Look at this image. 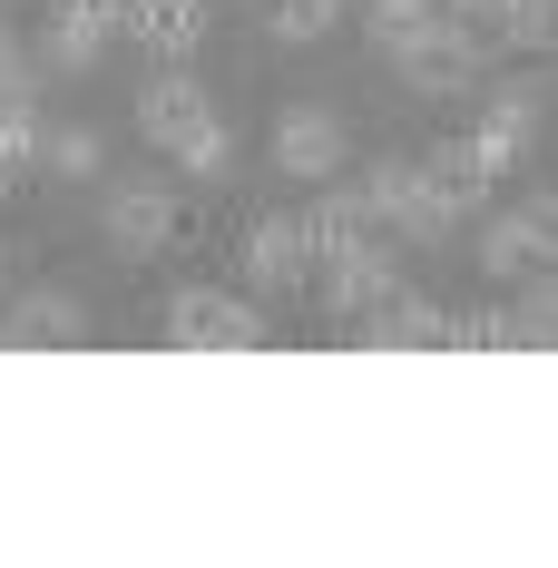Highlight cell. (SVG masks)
<instances>
[{"label": "cell", "mask_w": 558, "mask_h": 568, "mask_svg": "<svg viewBox=\"0 0 558 568\" xmlns=\"http://www.w3.org/2000/svg\"><path fill=\"white\" fill-rule=\"evenodd\" d=\"M138 138L168 158V168H186V176H225V118H216V99H206V79L186 69V59H158V79L138 89Z\"/></svg>", "instance_id": "cell-1"}, {"label": "cell", "mask_w": 558, "mask_h": 568, "mask_svg": "<svg viewBox=\"0 0 558 568\" xmlns=\"http://www.w3.org/2000/svg\"><path fill=\"white\" fill-rule=\"evenodd\" d=\"M490 59H500L490 40H470L460 20H442V10H432V20L392 50V69H402L422 99H460V89H480V79H490Z\"/></svg>", "instance_id": "cell-2"}, {"label": "cell", "mask_w": 558, "mask_h": 568, "mask_svg": "<svg viewBox=\"0 0 558 568\" xmlns=\"http://www.w3.org/2000/svg\"><path fill=\"white\" fill-rule=\"evenodd\" d=\"M539 118H549L539 79H480V128H470V158H480V176H490V186H500V176L539 148Z\"/></svg>", "instance_id": "cell-3"}, {"label": "cell", "mask_w": 558, "mask_h": 568, "mask_svg": "<svg viewBox=\"0 0 558 568\" xmlns=\"http://www.w3.org/2000/svg\"><path fill=\"white\" fill-rule=\"evenodd\" d=\"M168 343H186V353H255L265 314L235 304L225 284H186V294H168Z\"/></svg>", "instance_id": "cell-4"}, {"label": "cell", "mask_w": 558, "mask_h": 568, "mask_svg": "<svg viewBox=\"0 0 558 568\" xmlns=\"http://www.w3.org/2000/svg\"><path fill=\"white\" fill-rule=\"evenodd\" d=\"M99 226H109V245L128 255V265H138V255H168L176 235H186V206H176L158 176H128V186H109Z\"/></svg>", "instance_id": "cell-5"}, {"label": "cell", "mask_w": 558, "mask_h": 568, "mask_svg": "<svg viewBox=\"0 0 558 568\" xmlns=\"http://www.w3.org/2000/svg\"><path fill=\"white\" fill-rule=\"evenodd\" d=\"M118 30H128V0H50V40H40V69L50 79H79V69H99Z\"/></svg>", "instance_id": "cell-6"}, {"label": "cell", "mask_w": 558, "mask_h": 568, "mask_svg": "<svg viewBox=\"0 0 558 568\" xmlns=\"http://www.w3.org/2000/svg\"><path fill=\"white\" fill-rule=\"evenodd\" d=\"M99 334V314L79 304V294H59V284H30L10 314H0V353H40V343H89Z\"/></svg>", "instance_id": "cell-7"}, {"label": "cell", "mask_w": 558, "mask_h": 568, "mask_svg": "<svg viewBox=\"0 0 558 568\" xmlns=\"http://www.w3.org/2000/svg\"><path fill=\"white\" fill-rule=\"evenodd\" d=\"M353 334L373 343V353H450V314L432 304V294H412V284H392L383 304L353 324Z\"/></svg>", "instance_id": "cell-8"}, {"label": "cell", "mask_w": 558, "mask_h": 568, "mask_svg": "<svg viewBox=\"0 0 558 568\" xmlns=\"http://www.w3.org/2000/svg\"><path fill=\"white\" fill-rule=\"evenodd\" d=\"M304 275H314L304 216H255V235H245V284H255L265 304H284V294H304Z\"/></svg>", "instance_id": "cell-9"}, {"label": "cell", "mask_w": 558, "mask_h": 568, "mask_svg": "<svg viewBox=\"0 0 558 568\" xmlns=\"http://www.w3.org/2000/svg\"><path fill=\"white\" fill-rule=\"evenodd\" d=\"M392 284H402V275H392V245H383V235H363V245L324 255V314H334V324H363Z\"/></svg>", "instance_id": "cell-10"}, {"label": "cell", "mask_w": 558, "mask_h": 568, "mask_svg": "<svg viewBox=\"0 0 558 568\" xmlns=\"http://www.w3.org/2000/svg\"><path fill=\"white\" fill-rule=\"evenodd\" d=\"M343 148H353V128H343L334 109H284L275 118V168L284 176H334Z\"/></svg>", "instance_id": "cell-11"}, {"label": "cell", "mask_w": 558, "mask_h": 568, "mask_svg": "<svg viewBox=\"0 0 558 568\" xmlns=\"http://www.w3.org/2000/svg\"><path fill=\"white\" fill-rule=\"evenodd\" d=\"M128 30L148 40V59H196L206 50V0H128Z\"/></svg>", "instance_id": "cell-12"}, {"label": "cell", "mask_w": 558, "mask_h": 568, "mask_svg": "<svg viewBox=\"0 0 558 568\" xmlns=\"http://www.w3.org/2000/svg\"><path fill=\"white\" fill-rule=\"evenodd\" d=\"M490 343H509V353H539V343H558V265L519 275V304H509V314H490Z\"/></svg>", "instance_id": "cell-13"}, {"label": "cell", "mask_w": 558, "mask_h": 568, "mask_svg": "<svg viewBox=\"0 0 558 568\" xmlns=\"http://www.w3.org/2000/svg\"><path fill=\"white\" fill-rule=\"evenodd\" d=\"M422 186L450 206V226H470L480 206H490V176H480V158H470V138H450V148H432L422 158Z\"/></svg>", "instance_id": "cell-14"}, {"label": "cell", "mask_w": 558, "mask_h": 568, "mask_svg": "<svg viewBox=\"0 0 558 568\" xmlns=\"http://www.w3.org/2000/svg\"><path fill=\"white\" fill-rule=\"evenodd\" d=\"M373 226H383V216H373L363 186H324V206L304 216V245H314V265H324V255H343V245H363Z\"/></svg>", "instance_id": "cell-15"}, {"label": "cell", "mask_w": 558, "mask_h": 568, "mask_svg": "<svg viewBox=\"0 0 558 568\" xmlns=\"http://www.w3.org/2000/svg\"><path fill=\"white\" fill-rule=\"evenodd\" d=\"M470 265H480L490 284H519V275H539V245H529V226H519V206L480 226V245H470Z\"/></svg>", "instance_id": "cell-16"}, {"label": "cell", "mask_w": 558, "mask_h": 568, "mask_svg": "<svg viewBox=\"0 0 558 568\" xmlns=\"http://www.w3.org/2000/svg\"><path fill=\"white\" fill-rule=\"evenodd\" d=\"M40 148H50V128H40V99H20V109H0V186L10 176L40 168Z\"/></svg>", "instance_id": "cell-17"}, {"label": "cell", "mask_w": 558, "mask_h": 568, "mask_svg": "<svg viewBox=\"0 0 558 568\" xmlns=\"http://www.w3.org/2000/svg\"><path fill=\"white\" fill-rule=\"evenodd\" d=\"M40 168L79 186V176H99V168H109V138H99V128H50V148H40Z\"/></svg>", "instance_id": "cell-18"}, {"label": "cell", "mask_w": 558, "mask_h": 568, "mask_svg": "<svg viewBox=\"0 0 558 568\" xmlns=\"http://www.w3.org/2000/svg\"><path fill=\"white\" fill-rule=\"evenodd\" d=\"M343 10H353V0H275V40L304 50V40H324V30H334Z\"/></svg>", "instance_id": "cell-19"}, {"label": "cell", "mask_w": 558, "mask_h": 568, "mask_svg": "<svg viewBox=\"0 0 558 568\" xmlns=\"http://www.w3.org/2000/svg\"><path fill=\"white\" fill-rule=\"evenodd\" d=\"M40 79H50V69H40V59L20 50L10 30H0V109H20V99H40Z\"/></svg>", "instance_id": "cell-20"}, {"label": "cell", "mask_w": 558, "mask_h": 568, "mask_svg": "<svg viewBox=\"0 0 558 568\" xmlns=\"http://www.w3.org/2000/svg\"><path fill=\"white\" fill-rule=\"evenodd\" d=\"M509 50H558V0H509Z\"/></svg>", "instance_id": "cell-21"}, {"label": "cell", "mask_w": 558, "mask_h": 568, "mask_svg": "<svg viewBox=\"0 0 558 568\" xmlns=\"http://www.w3.org/2000/svg\"><path fill=\"white\" fill-rule=\"evenodd\" d=\"M442 20H460L470 40H490V50H509V0H442Z\"/></svg>", "instance_id": "cell-22"}, {"label": "cell", "mask_w": 558, "mask_h": 568, "mask_svg": "<svg viewBox=\"0 0 558 568\" xmlns=\"http://www.w3.org/2000/svg\"><path fill=\"white\" fill-rule=\"evenodd\" d=\"M519 226H529V245H539V265H558V196H529Z\"/></svg>", "instance_id": "cell-23"}, {"label": "cell", "mask_w": 558, "mask_h": 568, "mask_svg": "<svg viewBox=\"0 0 558 568\" xmlns=\"http://www.w3.org/2000/svg\"><path fill=\"white\" fill-rule=\"evenodd\" d=\"M0 284H10V245H0Z\"/></svg>", "instance_id": "cell-24"}]
</instances>
